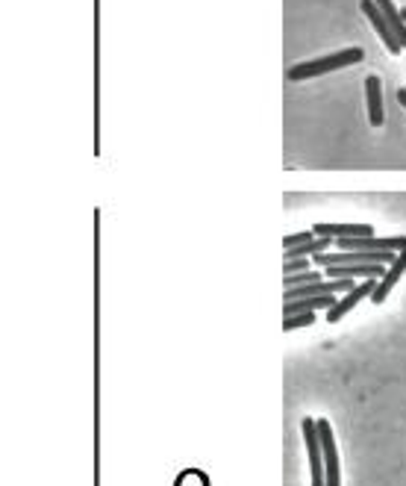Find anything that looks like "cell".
<instances>
[{"instance_id":"cell-1","label":"cell","mask_w":406,"mask_h":486,"mask_svg":"<svg viewBox=\"0 0 406 486\" xmlns=\"http://www.w3.org/2000/svg\"><path fill=\"white\" fill-rule=\"evenodd\" d=\"M362 59H366V50H362V48H345V50H339V54H333V57L297 62V66L288 68V80L301 83V80H309V77H322V74L348 68V66H357V62H362Z\"/></svg>"},{"instance_id":"cell-2","label":"cell","mask_w":406,"mask_h":486,"mask_svg":"<svg viewBox=\"0 0 406 486\" xmlns=\"http://www.w3.org/2000/svg\"><path fill=\"white\" fill-rule=\"evenodd\" d=\"M301 433H304V446H306V454H309L313 486H327V478H324V448H322V437H318V419L306 416L301 421Z\"/></svg>"},{"instance_id":"cell-3","label":"cell","mask_w":406,"mask_h":486,"mask_svg":"<svg viewBox=\"0 0 406 486\" xmlns=\"http://www.w3.org/2000/svg\"><path fill=\"white\" fill-rule=\"evenodd\" d=\"M318 437H322V448H324V478H327V486H341L339 448H336L333 425H330L327 419H318Z\"/></svg>"},{"instance_id":"cell-4","label":"cell","mask_w":406,"mask_h":486,"mask_svg":"<svg viewBox=\"0 0 406 486\" xmlns=\"http://www.w3.org/2000/svg\"><path fill=\"white\" fill-rule=\"evenodd\" d=\"M374 289H377V280H359L357 287L350 289V292H345V295H341V298H339V304L333 306V310L327 313V322H330V324L341 322V319H345V315H348L350 310H354V306H357L362 298H371V295H374Z\"/></svg>"},{"instance_id":"cell-5","label":"cell","mask_w":406,"mask_h":486,"mask_svg":"<svg viewBox=\"0 0 406 486\" xmlns=\"http://www.w3.org/2000/svg\"><path fill=\"white\" fill-rule=\"evenodd\" d=\"M362 13H366V18L374 24V30H377V36L386 41V48H389V54H394L398 57L401 50H403V45H401V39L394 36V30L389 27V21L383 18V13H380V6L374 4V0H362Z\"/></svg>"},{"instance_id":"cell-6","label":"cell","mask_w":406,"mask_h":486,"mask_svg":"<svg viewBox=\"0 0 406 486\" xmlns=\"http://www.w3.org/2000/svg\"><path fill=\"white\" fill-rule=\"evenodd\" d=\"M403 274H406V251H401L398 257H394V262H392V266L386 269V274H383V278L377 280V289H374L371 301L380 306L383 301L389 298V292H392V289H394V287H398V283H401V278H403Z\"/></svg>"},{"instance_id":"cell-7","label":"cell","mask_w":406,"mask_h":486,"mask_svg":"<svg viewBox=\"0 0 406 486\" xmlns=\"http://www.w3.org/2000/svg\"><path fill=\"white\" fill-rule=\"evenodd\" d=\"M386 274V266H330L324 278L330 280H380Z\"/></svg>"},{"instance_id":"cell-8","label":"cell","mask_w":406,"mask_h":486,"mask_svg":"<svg viewBox=\"0 0 406 486\" xmlns=\"http://www.w3.org/2000/svg\"><path fill=\"white\" fill-rule=\"evenodd\" d=\"M315 236H324V239H366L374 236V227L371 225H315Z\"/></svg>"},{"instance_id":"cell-9","label":"cell","mask_w":406,"mask_h":486,"mask_svg":"<svg viewBox=\"0 0 406 486\" xmlns=\"http://www.w3.org/2000/svg\"><path fill=\"white\" fill-rule=\"evenodd\" d=\"M366 98H368V121L374 127H383L386 115H383V83H380V77L366 80Z\"/></svg>"},{"instance_id":"cell-10","label":"cell","mask_w":406,"mask_h":486,"mask_svg":"<svg viewBox=\"0 0 406 486\" xmlns=\"http://www.w3.org/2000/svg\"><path fill=\"white\" fill-rule=\"evenodd\" d=\"M374 4L380 6L383 18L389 21V27L394 30V36H398V39H401V45L406 48V24H403V15L398 13V6H394L392 0H374Z\"/></svg>"},{"instance_id":"cell-11","label":"cell","mask_w":406,"mask_h":486,"mask_svg":"<svg viewBox=\"0 0 406 486\" xmlns=\"http://www.w3.org/2000/svg\"><path fill=\"white\" fill-rule=\"evenodd\" d=\"M315 280H324V271L309 269V271H301V274H283V287H286V289L309 287V283H315Z\"/></svg>"},{"instance_id":"cell-12","label":"cell","mask_w":406,"mask_h":486,"mask_svg":"<svg viewBox=\"0 0 406 486\" xmlns=\"http://www.w3.org/2000/svg\"><path fill=\"white\" fill-rule=\"evenodd\" d=\"M315 313H297V315H286L283 319V331L286 333H292L297 331V327H309V324H315Z\"/></svg>"},{"instance_id":"cell-13","label":"cell","mask_w":406,"mask_h":486,"mask_svg":"<svg viewBox=\"0 0 406 486\" xmlns=\"http://www.w3.org/2000/svg\"><path fill=\"white\" fill-rule=\"evenodd\" d=\"M315 239V230L309 227V230H301V234H292V236H286L283 239V251H292V248H301L306 245V242H313Z\"/></svg>"},{"instance_id":"cell-14","label":"cell","mask_w":406,"mask_h":486,"mask_svg":"<svg viewBox=\"0 0 406 486\" xmlns=\"http://www.w3.org/2000/svg\"><path fill=\"white\" fill-rule=\"evenodd\" d=\"M177 486H209V478L203 472H183L177 478Z\"/></svg>"},{"instance_id":"cell-15","label":"cell","mask_w":406,"mask_h":486,"mask_svg":"<svg viewBox=\"0 0 406 486\" xmlns=\"http://www.w3.org/2000/svg\"><path fill=\"white\" fill-rule=\"evenodd\" d=\"M313 269V260H283V274H301Z\"/></svg>"},{"instance_id":"cell-16","label":"cell","mask_w":406,"mask_h":486,"mask_svg":"<svg viewBox=\"0 0 406 486\" xmlns=\"http://www.w3.org/2000/svg\"><path fill=\"white\" fill-rule=\"evenodd\" d=\"M398 101H401V107L406 110V89H401V92H398Z\"/></svg>"},{"instance_id":"cell-17","label":"cell","mask_w":406,"mask_h":486,"mask_svg":"<svg viewBox=\"0 0 406 486\" xmlns=\"http://www.w3.org/2000/svg\"><path fill=\"white\" fill-rule=\"evenodd\" d=\"M401 15H403V21H406V6H403V13H401Z\"/></svg>"}]
</instances>
